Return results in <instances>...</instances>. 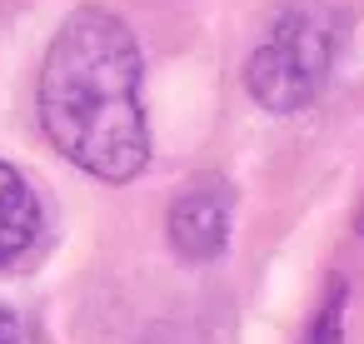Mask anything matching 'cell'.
<instances>
[{"instance_id":"2","label":"cell","mask_w":364,"mask_h":344,"mask_svg":"<svg viewBox=\"0 0 364 344\" xmlns=\"http://www.w3.org/2000/svg\"><path fill=\"white\" fill-rule=\"evenodd\" d=\"M344 50V11L329 0H289L245 60V90L269 115H294L319 100Z\"/></svg>"},{"instance_id":"1","label":"cell","mask_w":364,"mask_h":344,"mask_svg":"<svg viewBox=\"0 0 364 344\" xmlns=\"http://www.w3.org/2000/svg\"><path fill=\"white\" fill-rule=\"evenodd\" d=\"M145 55L135 31L105 11L80 6L60 21L36 85L46 140L85 175L125 185L150 165Z\"/></svg>"},{"instance_id":"4","label":"cell","mask_w":364,"mask_h":344,"mask_svg":"<svg viewBox=\"0 0 364 344\" xmlns=\"http://www.w3.org/2000/svg\"><path fill=\"white\" fill-rule=\"evenodd\" d=\"M41 240V200L31 180L0 160V269L21 264Z\"/></svg>"},{"instance_id":"7","label":"cell","mask_w":364,"mask_h":344,"mask_svg":"<svg viewBox=\"0 0 364 344\" xmlns=\"http://www.w3.org/2000/svg\"><path fill=\"white\" fill-rule=\"evenodd\" d=\"M354 230L364 235V200H359V215H354Z\"/></svg>"},{"instance_id":"3","label":"cell","mask_w":364,"mask_h":344,"mask_svg":"<svg viewBox=\"0 0 364 344\" xmlns=\"http://www.w3.org/2000/svg\"><path fill=\"white\" fill-rule=\"evenodd\" d=\"M230 220H235V185L225 175H195L165 210V235L180 259L210 264L230 244Z\"/></svg>"},{"instance_id":"5","label":"cell","mask_w":364,"mask_h":344,"mask_svg":"<svg viewBox=\"0 0 364 344\" xmlns=\"http://www.w3.org/2000/svg\"><path fill=\"white\" fill-rule=\"evenodd\" d=\"M344 299H349V289H344V279H334L324 304L314 309V324H309L304 344H344Z\"/></svg>"},{"instance_id":"6","label":"cell","mask_w":364,"mask_h":344,"mask_svg":"<svg viewBox=\"0 0 364 344\" xmlns=\"http://www.w3.org/2000/svg\"><path fill=\"white\" fill-rule=\"evenodd\" d=\"M0 344H31L26 319H21L16 309H6V304H0Z\"/></svg>"}]
</instances>
